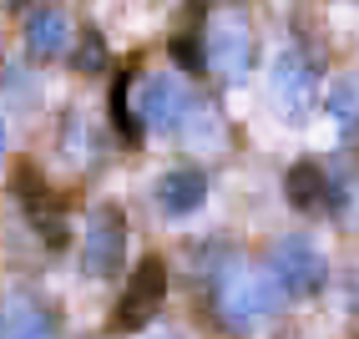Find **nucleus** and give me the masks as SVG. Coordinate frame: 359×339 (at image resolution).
Returning a JSON list of instances; mask_svg holds the SVG:
<instances>
[{"mask_svg": "<svg viewBox=\"0 0 359 339\" xmlns=\"http://www.w3.org/2000/svg\"><path fill=\"white\" fill-rule=\"evenodd\" d=\"M283 198H289L299 213H319L324 203H329V173L319 162H294L289 167V178H283Z\"/></svg>", "mask_w": 359, "mask_h": 339, "instance_id": "12", "label": "nucleus"}, {"mask_svg": "<svg viewBox=\"0 0 359 339\" xmlns=\"http://www.w3.org/2000/svg\"><path fill=\"white\" fill-rule=\"evenodd\" d=\"M162 294H167V269H162V258H142L132 279H127V294L122 304H116L111 314V329L116 334H137V329H147L157 319V309H162Z\"/></svg>", "mask_w": 359, "mask_h": 339, "instance_id": "6", "label": "nucleus"}, {"mask_svg": "<svg viewBox=\"0 0 359 339\" xmlns=\"http://www.w3.org/2000/svg\"><path fill=\"white\" fill-rule=\"evenodd\" d=\"M157 339H177V334H157Z\"/></svg>", "mask_w": 359, "mask_h": 339, "instance_id": "19", "label": "nucleus"}, {"mask_svg": "<svg viewBox=\"0 0 359 339\" xmlns=\"http://www.w3.org/2000/svg\"><path fill=\"white\" fill-rule=\"evenodd\" d=\"M203 198H208V173L203 167H172V173H162V182H157V203L172 218L198 213Z\"/></svg>", "mask_w": 359, "mask_h": 339, "instance_id": "10", "label": "nucleus"}, {"mask_svg": "<svg viewBox=\"0 0 359 339\" xmlns=\"http://www.w3.org/2000/svg\"><path fill=\"white\" fill-rule=\"evenodd\" d=\"M218 319L233 329V334H243L253 329L258 319H269V314L278 309V284L269 269H253V263H228V269L218 274Z\"/></svg>", "mask_w": 359, "mask_h": 339, "instance_id": "1", "label": "nucleus"}, {"mask_svg": "<svg viewBox=\"0 0 359 339\" xmlns=\"http://www.w3.org/2000/svg\"><path fill=\"white\" fill-rule=\"evenodd\" d=\"M122 253H127V218L116 203H102L97 213L86 218V244H81V269L91 279H111L122 269Z\"/></svg>", "mask_w": 359, "mask_h": 339, "instance_id": "7", "label": "nucleus"}, {"mask_svg": "<svg viewBox=\"0 0 359 339\" xmlns=\"http://www.w3.org/2000/svg\"><path fill=\"white\" fill-rule=\"evenodd\" d=\"M111 117H116V132H122L127 142H137V112H132V77H116L111 86Z\"/></svg>", "mask_w": 359, "mask_h": 339, "instance_id": "15", "label": "nucleus"}, {"mask_svg": "<svg viewBox=\"0 0 359 339\" xmlns=\"http://www.w3.org/2000/svg\"><path fill=\"white\" fill-rule=\"evenodd\" d=\"M182 142L187 147H198V152H218L223 147V117L212 102H193L182 117Z\"/></svg>", "mask_w": 359, "mask_h": 339, "instance_id": "13", "label": "nucleus"}, {"mask_svg": "<svg viewBox=\"0 0 359 339\" xmlns=\"http://www.w3.org/2000/svg\"><path fill=\"white\" fill-rule=\"evenodd\" d=\"M269 96H273V112L289 117V122H304L319 102V71L304 51H283L273 61V77H269Z\"/></svg>", "mask_w": 359, "mask_h": 339, "instance_id": "5", "label": "nucleus"}, {"mask_svg": "<svg viewBox=\"0 0 359 339\" xmlns=\"http://www.w3.org/2000/svg\"><path fill=\"white\" fill-rule=\"evenodd\" d=\"M76 66H81V71H102V66H107V51H102V36H97V31H86V36H81Z\"/></svg>", "mask_w": 359, "mask_h": 339, "instance_id": "16", "label": "nucleus"}, {"mask_svg": "<svg viewBox=\"0 0 359 339\" xmlns=\"http://www.w3.org/2000/svg\"><path fill=\"white\" fill-rule=\"evenodd\" d=\"M66 46H71V20H66V11L36 6V11L26 15V51H31V61H56Z\"/></svg>", "mask_w": 359, "mask_h": 339, "instance_id": "9", "label": "nucleus"}, {"mask_svg": "<svg viewBox=\"0 0 359 339\" xmlns=\"http://www.w3.org/2000/svg\"><path fill=\"white\" fill-rule=\"evenodd\" d=\"M172 51H177L182 66H203V51L193 46V36H177V41H172Z\"/></svg>", "mask_w": 359, "mask_h": 339, "instance_id": "17", "label": "nucleus"}, {"mask_svg": "<svg viewBox=\"0 0 359 339\" xmlns=\"http://www.w3.org/2000/svg\"><path fill=\"white\" fill-rule=\"evenodd\" d=\"M15 198H20V208H26V218L51 238V244H66V218H61V203L51 198V187L41 182V173L31 162H20L15 167Z\"/></svg>", "mask_w": 359, "mask_h": 339, "instance_id": "8", "label": "nucleus"}, {"mask_svg": "<svg viewBox=\"0 0 359 339\" xmlns=\"http://www.w3.org/2000/svg\"><path fill=\"white\" fill-rule=\"evenodd\" d=\"M0 147H6V127H0Z\"/></svg>", "mask_w": 359, "mask_h": 339, "instance_id": "18", "label": "nucleus"}, {"mask_svg": "<svg viewBox=\"0 0 359 339\" xmlns=\"http://www.w3.org/2000/svg\"><path fill=\"white\" fill-rule=\"evenodd\" d=\"M269 274L278 284V294H294V299H314L329 269H324V253L309 244V238L289 233V238H278V244L269 248Z\"/></svg>", "mask_w": 359, "mask_h": 339, "instance_id": "3", "label": "nucleus"}, {"mask_svg": "<svg viewBox=\"0 0 359 339\" xmlns=\"http://www.w3.org/2000/svg\"><path fill=\"white\" fill-rule=\"evenodd\" d=\"M324 107H329L334 122H339L344 137H359V77H339V81L329 86Z\"/></svg>", "mask_w": 359, "mask_h": 339, "instance_id": "14", "label": "nucleus"}, {"mask_svg": "<svg viewBox=\"0 0 359 339\" xmlns=\"http://www.w3.org/2000/svg\"><path fill=\"white\" fill-rule=\"evenodd\" d=\"M0 339H56V324L36 299H6L0 304Z\"/></svg>", "mask_w": 359, "mask_h": 339, "instance_id": "11", "label": "nucleus"}, {"mask_svg": "<svg viewBox=\"0 0 359 339\" xmlns=\"http://www.w3.org/2000/svg\"><path fill=\"white\" fill-rule=\"evenodd\" d=\"M253 56H258L253 20H248L243 11H212L208 36H203V66H208L223 86H238V81H248Z\"/></svg>", "mask_w": 359, "mask_h": 339, "instance_id": "2", "label": "nucleus"}, {"mask_svg": "<svg viewBox=\"0 0 359 339\" xmlns=\"http://www.w3.org/2000/svg\"><path fill=\"white\" fill-rule=\"evenodd\" d=\"M187 107H193V91H187L182 77H172V71H152V77H142L137 91H132L137 122L152 127V132H177Z\"/></svg>", "mask_w": 359, "mask_h": 339, "instance_id": "4", "label": "nucleus"}]
</instances>
